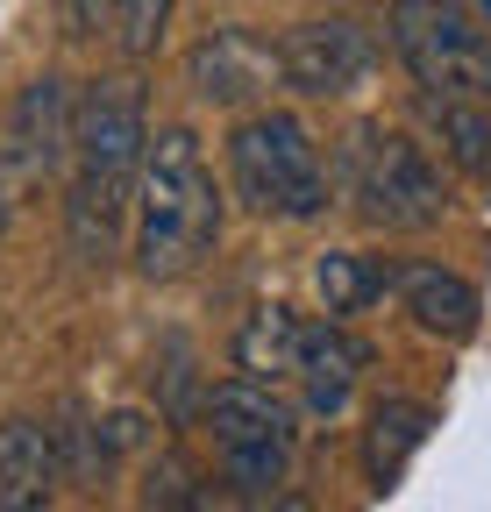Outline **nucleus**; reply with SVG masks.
I'll return each instance as SVG.
<instances>
[{"instance_id": "f257e3e1", "label": "nucleus", "mask_w": 491, "mask_h": 512, "mask_svg": "<svg viewBox=\"0 0 491 512\" xmlns=\"http://www.w3.org/2000/svg\"><path fill=\"white\" fill-rule=\"evenodd\" d=\"M143 150H150V128H143V93L129 79H100L86 86V100L72 107V256L79 264H107L121 221L136 207V178H143Z\"/></svg>"}, {"instance_id": "f03ea898", "label": "nucleus", "mask_w": 491, "mask_h": 512, "mask_svg": "<svg viewBox=\"0 0 491 512\" xmlns=\"http://www.w3.org/2000/svg\"><path fill=\"white\" fill-rule=\"evenodd\" d=\"M136 264L143 278H193L221 242V185L193 128H157L136 178Z\"/></svg>"}, {"instance_id": "7ed1b4c3", "label": "nucleus", "mask_w": 491, "mask_h": 512, "mask_svg": "<svg viewBox=\"0 0 491 512\" xmlns=\"http://www.w3.org/2000/svg\"><path fill=\"white\" fill-rule=\"evenodd\" d=\"M342 192L356 200V214L371 228L413 235V228H435L449 214V178L442 164L427 157L413 136L385 121H356L349 143H342Z\"/></svg>"}, {"instance_id": "20e7f679", "label": "nucleus", "mask_w": 491, "mask_h": 512, "mask_svg": "<svg viewBox=\"0 0 491 512\" xmlns=\"http://www.w3.org/2000/svg\"><path fill=\"white\" fill-rule=\"evenodd\" d=\"M228 178L235 192L250 200L257 214L271 221H314L328 207V164L314 150V136H306L299 114H250L235 121L228 136Z\"/></svg>"}, {"instance_id": "39448f33", "label": "nucleus", "mask_w": 491, "mask_h": 512, "mask_svg": "<svg viewBox=\"0 0 491 512\" xmlns=\"http://www.w3.org/2000/svg\"><path fill=\"white\" fill-rule=\"evenodd\" d=\"M392 50L420 93L491 100V29L463 0H392Z\"/></svg>"}, {"instance_id": "423d86ee", "label": "nucleus", "mask_w": 491, "mask_h": 512, "mask_svg": "<svg viewBox=\"0 0 491 512\" xmlns=\"http://www.w3.org/2000/svg\"><path fill=\"white\" fill-rule=\"evenodd\" d=\"M207 427H214V448H221L235 491L264 498V491L285 484L299 427H292V406L271 392V384H257V377L214 384V392H207Z\"/></svg>"}, {"instance_id": "0eeeda50", "label": "nucleus", "mask_w": 491, "mask_h": 512, "mask_svg": "<svg viewBox=\"0 0 491 512\" xmlns=\"http://www.w3.org/2000/svg\"><path fill=\"white\" fill-rule=\"evenodd\" d=\"M371 64H378V43L356 22H299L278 43V79L292 93H306V100H335V93L363 86Z\"/></svg>"}, {"instance_id": "6e6552de", "label": "nucleus", "mask_w": 491, "mask_h": 512, "mask_svg": "<svg viewBox=\"0 0 491 512\" xmlns=\"http://www.w3.org/2000/svg\"><path fill=\"white\" fill-rule=\"evenodd\" d=\"M186 86L214 107H250L264 100L278 79V43L250 36V29H207L193 50H186Z\"/></svg>"}, {"instance_id": "1a4fd4ad", "label": "nucleus", "mask_w": 491, "mask_h": 512, "mask_svg": "<svg viewBox=\"0 0 491 512\" xmlns=\"http://www.w3.org/2000/svg\"><path fill=\"white\" fill-rule=\"evenodd\" d=\"M72 93H65V79L57 72H43V79H29L22 86V100L8 107V128H0V150H8V164L22 171V178H50V171H65V157H72Z\"/></svg>"}, {"instance_id": "9d476101", "label": "nucleus", "mask_w": 491, "mask_h": 512, "mask_svg": "<svg viewBox=\"0 0 491 512\" xmlns=\"http://www.w3.org/2000/svg\"><path fill=\"white\" fill-rule=\"evenodd\" d=\"M363 363H371V349H363L349 328H335V320L306 328V335H299V363H292V377L306 384V413L335 420V413L349 406V392H356Z\"/></svg>"}, {"instance_id": "9b49d317", "label": "nucleus", "mask_w": 491, "mask_h": 512, "mask_svg": "<svg viewBox=\"0 0 491 512\" xmlns=\"http://www.w3.org/2000/svg\"><path fill=\"white\" fill-rule=\"evenodd\" d=\"M57 491V434L43 420H0V512H43Z\"/></svg>"}, {"instance_id": "f8f14e48", "label": "nucleus", "mask_w": 491, "mask_h": 512, "mask_svg": "<svg viewBox=\"0 0 491 512\" xmlns=\"http://www.w3.org/2000/svg\"><path fill=\"white\" fill-rule=\"evenodd\" d=\"M392 285H399V299H406V313L420 320L427 335H442V342H470L477 335V285L470 278H456V271H442V264H399L392 271Z\"/></svg>"}, {"instance_id": "ddd939ff", "label": "nucleus", "mask_w": 491, "mask_h": 512, "mask_svg": "<svg viewBox=\"0 0 491 512\" xmlns=\"http://www.w3.org/2000/svg\"><path fill=\"white\" fill-rule=\"evenodd\" d=\"M427 427H435V413H427L420 399H378L371 406V427H363V477H371V491L399 484V470L427 441Z\"/></svg>"}, {"instance_id": "4468645a", "label": "nucleus", "mask_w": 491, "mask_h": 512, "mask_svg": "<svg viewBox=\"0 0 491 512\" xmlns=\"http://www.w3.org/2000/svg\"><path fill=\"white\" fill-rule=\"evenodd\" d=\"M420 107V121L442 136V150L470 171V178H491V114H484V100H456V93H420L413 100Z\"/></svg>"}, {"instance_id": "2eb2a0df", "label": "nucleus", "mask_w": 491, "mask_h": 512, "mask_svg": "<svg viewBox=\"0 0 491 512\" xmlns=\"http://www.w3.org/2000/svg\"><path fill=\"white\" fill-rule=\"evenodd\" d=\"M299 335H306V320H299V313H285V306H257L250 320H242V335H235V363H242V377H257V384L292 377V363H299Z\"/></svg>"}, {"instance_id": "dca6fc26", "label": "nucleus", "mask_w": 491, "mask_h": 512, "mask_svg": "<svg viewBox=\"0 0 491 512\" xmlns=\"http://www.w3.org/2000/svg\"><path fill=\"white\" fill-rule=\"evenodd\" d=\"M314 285H321L328 313H356V306H371V299L392 285V271H378V264H363V256L335 249V256H321V264H314Z\"/></svg>"}, {"instance_id": "f3484780", "label": "nucleus", "mask_w": 491, "mask_h": 512, "mask_svg": "<svg viewBox=\"0 0 491 512\" xmlns=\"http://www.w3.org/2000/svg\"><path fill=\"white\" fill-rule=\"evenodd\" d=\"M171 22V0H114V15H107V36L129 50V57H150L157 36Z\"/></svg>"}, {"instance_id": "a211bd4d", "label": "nucleus", "mask_w": 491, "mask_h": 512, "mask_svg": "<svg viewBox=\"0 0 491 512\" xmlns=\"http://www.w3.org/2000/svg\"><path fill=\"white\" fill-rule=\"evenodd\" d=\"M65 15H72V29H79V36H100V29H107V15H114V0H65Z\"/></svg>"}, {"instance_id": "6ab92c4d", "label": "nucleus", "mask_w": 491, "mask_h": 512, "mask_svg": "<svg viewBox=\"0 0 491 512\" xmlns=\"http://www.w3.org/2000/svg\"><path fill=\"white\" fill-rule=\"evenodd\" d=\"M15 185H22V171L8 164V150H0V228H8V214H15Z\"/></svg>"}, {"instance_id": "aec40b11", "label": "nucleus", "mask_w": 491, "mask_h": 512, "mask_svg": "<svg viewBox=\"0 0 491 512\" xmlns=\"http://www.w3.org/2000/svg\"><path fill=\"white\" fill-rule=\"evenodd\" d=\"M463 8H470V15H477V22L491 29V0H463Z\"/></svg>"}]
</instances>
